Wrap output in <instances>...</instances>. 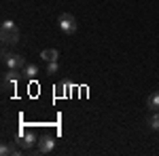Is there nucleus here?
Returning a JSON list of instances; mask_svg holds the SVG:
<instances>
[{
  "instance_id": "obj_12",
  "label": "nucleus",
  "mask_w": 159,
  "mask_h": 156,
  "mask_svg": "<svg viewBox=\"0 0 159 156\" xmlns=\"http://www.w3.org/2000/svg\"><path fill=\"white\" fill-rule=\"evenodd\" d=\"M45 72L49 74H57L60 72V63H57V61H47V68H45Z\"/></svg>"
},
{
  "instance_id": "obj_11",
  "label": "nucleus",
  "mask_w": 159,
  "mask_h": 156,
  "mask_svg": "<svg viewBox=\"0 0 159 156\" xmlns=\"http://www.w3.org/2000/svg\"><path fill=\"white\" fill-rule=\"evenodd\" d=\"M147 124L151 131H159V112H153L151 116L147 118Z\"/></svg>"
},
{
  "instance_id": "obj_2",
  "label": "nucleus",
  "mask_w": 159,
  "mask_h": 156,
  "mask_svg": "<svg viewBox=\"0 0 159 156\" xmlns=\"http://www.w3.org/2000/svg\"><path fill=\"white\" fill-rule=\"evenodd\" d=\"M2 63L9 68V70H24L25 65V57L19 53H2Z\"/></svg>"
},
{
  "instance_id": "obj_9",
  "label": "nucleus",
  "mask_w": 159,
  "mask_h": 156,
  "mask_svg": "<svg viewBox=\"0 0 159 156\" xmlns=\"http://www.w3.org/2000/svg\"><path fill=\"white\" fill-rule=\"evenodd\" d=\"M19 152H21V148L11 145V144H2V148H0V154L2 156H17Z\"/></svg>"
},
{
  "instance_id": "obj_3",
  "label": "nucleus",
  "mask_w": 159,
  "mask_h": 156,
  "mask_svg": "<svg viewBox=\"0 0 159 156\" xmlns=\"http://www.w3.org/2000/svg\"><path fill=\"white\" fill-rule=\"evenodd\" d=\"M57 23H60V30L64 32V34H74V32H76V27H79L76 17L70 15V13H61L60 19H57Z\"/></svg>"
},
{
  "instance_id": "obj_7",
  "label": "nucleus",
  "mask_w": 159,
  "mask_h": 156,
  "mask_svg": "<svg viewBox=\"0 0 159 156\" xmlns=\"http://www.w3.org/2000/svg\"><path fill=\"white\" fill-rule=\"evenodd\" d=\"M21 76H25L28 80H34L38 76V65L36 63H25L24 70H21Z\"/></svg>"
},
{
  "instance_id": "obj_8",
  "label": "nucleus",
  "mask_w": 159,
  "mask_h": 156,
  "mask_svg": "<svg viewBox=\"0 0 159 156\" xmlns=\"http://www.w3.org/2000/svg\"><path fill=\"white\" fill-rule=\"evenodd\" d=\"M40 57H43L45 63L47 61H57L60 59V51L57 48H45V51H40Z\"/></svg>"
},
{
  "instance_id": "obj_1",
  "label": "nucleus",
  "mask_w": 159,
  "mask_h": 156,
  "mask_svg": "<svg viewBox=\"0 0 159 156\" xmlns=\"http://www.w3.org/2000/svg\"><path fill=\"white\" fill-rule=\"evenodd\" d=\"M0 38H2L4 44H17L19 42V27L13 23L11 19L2 21V25H0Z\"/></svg>"
},
{
  "instance_id": "obj_13",
  "label": "nucleus",
  "mask_w": 159,
  "mask_h": 156,
  "mask_svg": "<svg viewBox=\"0 0 159 156\" xmlns=\"http://www.w3.org/2000/svg\"><path fill=\"white\" fill-rule=\"evenodd\" d=\"M68 86H70L68 82H60V84H57V86H55V89H57V97L68 95Z\"/></svg>"
},
{
  "instance_id": "obj_10",
  "label": "nucleus",
  "mask_w": 159,
  "mask_h": 156,
  "mask_svg": "<svg viewBox=\"0 0 159 156\" xmlns=\"http://www.w3.org/2000/svg\"><path fill=\"white\" fill-rule=\"evenodd\" d=\"M147 108L151 112H159V91H155L153 95H148L147 99Z\"/></svg>"
},
{
  "instance_id": "obj_4",
  "label": "nucleus",
  "mask_w": 159,
  "mask_h": 156,
  "mask_svg": "<svg viewBox=\"0 0 159 156\" xmlns=\"http://www.w3.org/2000/svg\"><path fill=\"white\" fill-rule=\"evenodd\" d=\"M19 76H21V74L17 72V70H9L7 74H2V91H4V95H9L11 91H15Z\"/></svg>"
},
{
  "instance_id": "obj_5",
  "label": "nucleus",
  "mask_w": 159,
  "mask_h": 156,
  "mask_svg": "<svg viewBox=\"0 0 159 156\" xmlns=\"http://www.w3.org/2000/svg\"><path fill=\"white\" fill-rule=\"evenodd\" d=\"M53 148H55V137L45 135V137L38 139V152H40V154H49Z\"/></svg>"
},
{
  "instance_id": "obj_6",
  "label": "nucleus",
  "mask_w": 159,
  "mask_h": 156,
  "mask_svg": "<svg viewBox=\"0 0 159 156\" xmlns=\"http://www.w3.org/2000/svg\"><path fill=\"white\" fill-rule=\"evenodd\" d=\"M34 144H36L34 133H21V135H19V139H17V145H19L21 150H30Z\"/></svg>"
}]
</instances>
